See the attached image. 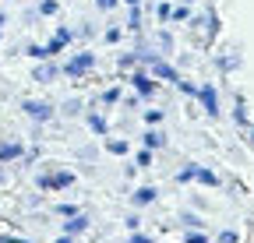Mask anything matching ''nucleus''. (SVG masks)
<instances>
[{
    "label": "nucleus",
    "instance_id": "obj_1",
    "mask_svg": "<svg viewBox=\"0 0 254 243\" xmlns=\"http://www.w3.org/2000/svg\"><path fill=\"white\" fill-rule=\"evenodd\" d=\"M36 187L39 191H67V187H74V173L71 169H46L36 176Z\"/></svg>",
    "mask_w": 254,
    "mask_h": 243
},
{
    "label": "nucleus",
    "instance_id": "obj_2",
    "mask_svg": "<svg viewBox=\"0 0 254 243\" xmlns=\"http://www.w3.org/2000/svg\"><path fill=\"white\" fill-rule=\"evenodd\" d=\"M92 67H95V53H88V49H85V53H74L67 64L60 67V74H67V78H85Z\"/></svg>",
    "mask_w": 254,
    "mask_h": 243
},
{
    "label": "nucleus",
    "instance_id": "obj_3",
    "mask_svg": "<svg viewBox=\"0 0 254 243\" xmlns=\"http://www.w3.org/2000/svg\"><path fill=\"white\" fill-rule=\"evenodd\" d=\"M127 81H131V85H134V92L141 96V102H145V99H152V96L159 92V81H155V78H152V74H148L145 67H138V71H131V78H127Z\"/></svg>",
    "mask_w": 254,
    "mask_h": 243
},
{
    "label": "nucleus",
    "instance_id": "obj_4",
    "mask_svg": "<svg viewBox=\"0 0 254 243\" xmlns=\"http://www.w3.org/2000/svg\"><path fill=\"white\" fill-rule=\"evenodd\" d=\"M21 109H25L28 120H36V124H46V120H53V113H57L50 102H39V99H25Z\"/></svg>",
    "mask_w": 254,
    "mask_h": 243
},
{
    "label": "nucleus",
    "instance_id": "obj_5",
    "mask_svg": "<svg viewBox=\"0 0 254 243\" xmlns=\"http://www.w3.org/2000/svg\"><path fill=\"white\" fill-rule=\"evenodd\" d=\"M194 99L201 102V109H205V113H208L212 120L219 116V92H215V88H212V85H201V88H198V96H194Z\"/></svg>",
    "mask_w": 254,
    "mask_h": 243
},
{
    "label": "nucleus",
    "instance_id": "obj_6",
    "mask_svg": "<svg viewBox=\"0 0 254 243\" xmlns=\"http://www.w3.org/2000/svg\"><path fill=\"white\" fill-rule=\"evenodd\" d=\"M57 74H60V67H57V64H50V60H39V67H36V74H32V81H39V85H50Z\"/></svg>",
    "mask_w": 254,
    "mask_h": 243
},
{
    "label": "nucleus",
    "instance_id": "obj_7",
    "mask_svg": "<svg viewBox=\"0 0 254 243\" xmlns=\"http://www.w3.org/2000/svg\"><path fill=\"white\" fill-rule=\"evenodd\" d=\"M155 197H159V191L148 184V187H138L134 194H131V201H134V208H148V204H155Z\"/></svg>",
    "mask_w": 254,
    "mask_h": 243
},
{
    "label": "nucleus",
    "instance_id": "obj_8",
    "mask_svg": "<svg viewBox=\"0 0 254 243\" xmlns=\"http://www.w3.org/2000/svg\"><path fill=\"white\" fill-rule=\"evenodd\" d=\"M25 155V148L18 145V141H0V162H14V159H21Z\"/></svg>",
    "mask_w": 254,
    "mask_h": 243
},
{
    "label": "nucleus",
    "instance_id": "obj_9",
    "mask_svg": "<svg viewBox=\"0 0 254 243\" xmlns=\"http://www.w3.org/2000/svg\"><path fill=\"white\" fill-rule=\"evenodd\" d=\"M141 145H145L148 151H159V148H166V134L155 131V127H148V131L141 134Z\"/></svg>",
    "mask_w": 254,
    "mask_h": 243
},
{
    "label": "nucleus",
    "instance_id": "obj_10",
    "mask_svg": "<svg viewBox=\"0 0 254 243\" xmlns=\"http://www.w3.org/2000/svg\"><path fill=\"white\" fill-rule=\"evenodd\" d=\"M88 229V215H81V211H78V215H71L67 222H64V236H81Z\"/></svg>",
    "mask_w": 254,
    "mask_h": 243
},
{
    "label": "nucleus",
    "instance_id": "obj_11",
    "mask_svg": "<svg viewBox=\"0 0 254 243\" xmlns=\"http://www.w3.org/2000/svg\"><path fill=\"white\" fill-rule=\"evenodd\" d=\"M88 127L99 134V138H106V134H110V120H106L99 109H92V113H88Z\"/></svg>",
    "mask_w": 254,
    "mask_h": 243
},
{
    "label": "nucleus",
    "instance_id": "obj_12",
    "mask_svg": "<svg viewBox=\"0 0 254 243\" xmlns=\"http://www.w3.org/2000/svg\"><path fill=\"white\" fill-rule=\"evenodd\" d=\"M215 64H219V71H222V74H233V71L240 67V56H237V49H230V53H222Z\"/></svg>",
    "mask_w": 254,
    "mask_h": 243
},
{
    "label": "nucleus",
    "instance_id": "obj_13",
    "mask_svg": "<svg viewBox=\"0 0 254 243\" xmlns=\"http://www.w3.org/2000/svg\"><path fill=\"white\" fill-rule=\"evenodd\" d=\"M194 180H198V184H205V187H215V184H219V176H215L208 166H194Z\"/></svg>",
    "mask_w": 254,
    "mask_h": 243
},
{
    "label": "nucleus",
    "instance_id": "obj_14",
    "mask_svg": "<svg viewBox=\"0 0 254 243\" xmlns=\"http://www.w3.org/2000/svg\"><path fill=\"white\" fill-rule=\"evenodd\" d=\"M170 21H173V25H187V21H190V4H177V7L170 11Z\"/></svg>",
    "mask_w": 254,
    "mask_h": 243
},
{
    "label": "nucleus",
    "instance_id": "obj_15",
    "mask_svg": "<svg viewBox=\"0 0 254 243\" xmlns=\"http://www.w3.org/2000/svg\"><path fill=\"white\" fill-rule=\"evenodd\" d=\"M201 25H205V39H208V43H215V36H219V18H215V14L208 11Z\"/></svg>",
    "mask_w": 254,
    "mask_h": 243
},
{
    "label": "nucleus",
    "instance_id": "obj_16",
    "mask_svg": "<svg viewBox=\"0 0 254 243\" xmlns=\"http://www.w3.org/2000/svg\"><path fill=\"white\" fill-rule=\"evenodd\" d=\"M117 67H120L124 74L134 71V67H138V56H134V53H120V56H117Z\"/></svg>",
    "mask_w": 254,
    "mask_h": 243
},
{
    "label": "nucleus",
    "instance_id": "obj_17",
    "mask_svg": "<svg viewBox=\"0 0 254 243\" xmlns=\"http://www.w3.org/2000/svg\"><path fill=\"white\" fill-rule=\"evenodd\" d=\"M180 226H184V229H201L205 222L194 215V211H180Z\"/></svg>",
    "mask_w": 254,
    "mask_h": 243
},
{
    "label": "nucleus",
    "instance_id": "obj_18",
    "mask_svg": "<svg viewBox=\"0 0 254 243\" xmlns=\"http://www.w3.org/2000/svg\"><path fill=\"white\" fill-rule=\"evenodd\" d=\"M106 151H110V155H127V138L120 141V138H110L106 141Z\"/></svg>",
    "mask_w": 254,
    "mask_h": 243
},
{
    "label": "nucleus",
    "instance_id": "obj_19",
    "mask_svg": "<svg viewBox=\"0 0 254 243\" xmlns=\"http://www.w3.org/2000/svg\"><path fill=\"white\" fill-rule=\"evenodd\" d=\"M233 124L247 131V109H244V99L240 96H237V109H233Z\"/></svg>",
    "mask_w": 254,
    "mask_h": 243
},
{
    "label": "nucleus",
    "instance_id": "obj_20",
    "mask_svg": "<svg viewBox=\"0 0 254 243\" xmlns=\"http://www.w3.org/2000/svg\"><path fill=\"white\" fill-rule=\"evenodd\" d=\"M64 49H67V43H64L60 36H53V39L46 43V56H57V53H64Z\"/></svg>",
    "mask_w": 254,
    "mask_h": 243
},
{
    "label": "nucleus",
    "instance_id": "obj_21",
    "mask_svg": "<svg viewBox=\"0 0 254 243\" xmlns=\"http://www.w3.org/2000/svg\"><path fill=\"white\" fill-rule=\"evenodd\" d=\"M127 28H131V32H141V7H131V14H127Z\"/></svg>",
    "mask_w": 254,
    "mask_h": 243
},
{
    "label": "nucleus",
    "instance_id": "obj_22",
    "mask_svg": "<svg viewBox=\"0 0 254 243\" xmlns=\"http://www.w3.org/2000/svg\"><path fill=\"white\" fill-rule=\"evenodd\" d=\"M141 116H145V124H148V127H159V124H163V109H145Z\"/></svg>",
    "mask_w": 254,
    "mask_h": 243
},
{
    "label": "nucleus",
    "instance_id": "obj_23",
    "mask_svg": "<svg viewBox=\"0 0 254 243\" xmlns=\"http://www.w3.org/2000/svg\"><path fill=\"white\" fill-rule=\"evenodd\" d=\"M25 53H28L32 60H50V56H46V46H36V43H28V46H25Z\"/></svg>",
    "mask_w": 254,
    "mask_h": 243
},
{
    "label": "nucleus",
    "instance_id": "obj_24",
    "mask_svg": "<svg viewBox=\"0 0 254 243\" xmlns=\"http://www.w3.org/2000/svg\"><path fill=\"white\" fill-rule=\"evenodd\" d=\"M57 11H60L57 0H39V14H43V18H50V14H57Z\"/></svg>",
    "mask_w": 254,
    "mask_h": 243
},
{
    "label": "nucleus",
    "instance_id": "obj_25",
    "mask_svg": "<svg viewBox=\"0 0 254 243\" xmlns=\"http://www.w3.org/2000/svg\"><path fill=\"white\" fill-rule=\"evenodd\" d=\"M57 215H60V219H71V215H78V204H71V201L57 204Z\"/></svg>",
    "mask_w": 254,
    "mask_h": 243
},
{
    "label": "nucleus",
    "instance_id": "obj_26",
    "mask_svg": "<svg viewBox=\"0 0 254 243\" xmlns=\"http://www.w3.org/2000/svg\"><path fill=\"white\" fill-rule=\"evenodd\" d=\"M134 166H138V169H152V151H148V148H141V151H138Z\"/></svg>",
    "mask_w": 254,
    "mask_h": 243
},
{
    "label": "nucleus",
    "instance_id": "obj_27",
    "mask_svg": "<svg viewBox=\"0 0 254 243\" xmlns=\"http://www.w3.org/2000/svg\"><path fill=\"white\" fill-rule=\"evenodd\" d=\"M184 243H208V236H205L201 229H187V233H184Z\"/></svg>",
    "mask_w": 254,
    "mask_h": 243
},
{
    "label": "nucleus",
    "instance_id": "obj_28",
    "mask_svg": "<svg viewBox=\"0 0 254 243\" xmlns=\"http://www.w3.org/2000/svg\"><path fill=\"white\" fill-rule=\"evenodd\" d=\"M120 36H124V32H120V25H110V28H106V36H103V39H106L110 46H117V43H120Z\"/></svg>",
    "mask_w": 254,
    "mask_h": 243
},
{
    "label": "nucleus",
    "instance_id": "obj_29",
    "mask_svg": "<svg viewBox=\"0 0 254 243\" xmlns=\"http://www.w3.org/2000/svg\"><path fill=\"white\" fill-rule=\"evenodd\" d=\"M99 99H103L106 106H117V102H120V88H106V92H103Z\"/></svg>",
    "mask_w": 254,
    "mask_h": 243
},
{
    "label": "nucleus",
    "instance_id": "obj_30",
    "mask_svg": "<svg viewBox=\"0 0 254 243\" xmlns=\"http://www.w3.org/2000/svg\"><path fill=\"white\" fill-rule=\"evenodd\" d=\"M173 85L180 88V92H184V96H198V85H190V81H184V78H177Z\"/></svg>",
    "mask_w": 254,
    "mask_h": 243
},
{
    "label": "nucleus",
    "instance_id": "obj_31",
    "mask_svg": "<svg viewBox=\"0 0 254 243\" xmlns=\"http://www.w3.org/2000/svg\"><path fill=\"white\" fill-rule=\"evenodd\" d=\"M155 46L163 49V53H170V49H173V39H170L166 32H159V36H155Z\"/></svg>",
    "mask_w": 254,
    "mask_h": 243
},
{
    "label": "nucleus",
    "instance_id": "obj_32",
    "mask_svg": "<svg viewBox=\"0 0 254 243\" xmlns=\"http://www.w3.org/2000/svg\"><path fill=\"white\" fill-rule=\"evenodd\" d=\"M190 180H194V166H184L177 173V184H190Z\"/></svg>",
    "mask_w": 254,
    "mask_h": 243
},
{
    "label": "nucleus",
    "instance_id": "obj_33",
    "mask_svg": "<svg viewBox=\"0 0 254 243\" xmlns=\"http://www.w3.org/2000/svg\"><path fill=\"white\" fill-rule=\"evenodd\" d=\"M64 113H67V116H78V113H81V102H78V99H67V102H64Z\"/></svg>",
    "mask_w": 254,
    "mask_h": 243
},
{
    "label": "nucleus",
    "instance_id": "obj_34",
    "mask_svg": "<svg viewBox=\"0 0 254 243\" xmlns=\"http://www.w3.org/2000/svg\"><path fill=\"white\" fill-rule=\"evenodd\" d=\"M124 243H152V236H145L141 229H134L131 236H127V240H124Z\"/></svg>",
    "mask_w": 254,
    "mask_h": 243
},
{
    "label": "nucleus",
    "instance_id": "obj_35",
    "mask_svg": "<svg viewBox=\"0 0 254 243\" xmlns=\"http://www.w3.org/2000/svg\"><path fill=\"white\" fill-rule=\"evenodd\" d=\"M53 36H60L64 43H71V39H74V32H71V28H67V25H57V32H53Z\"/></svg>",
    "mask_w": 254,
    "mask_h": 243
},
{
    "label": "nucleus",
    "instance_id": "obj_36",
    "mask_svg": "<svg viewBox=\"0 0 254 243\" xmlns=\"http://www.w3.org/2000/svg\"><path fill=\"white\" fill-rule=\"evenodd\" d=\"M170 11H173L170 4H159V7H155V14H159V21H170Z\"/></svg>",
    "mask_w": 254,
    "mask_h": 243
},
{
    "label": "nucleus",
    "instance_id": "obj_37",
    "mask_svg": "<svg viewBox=\"0 0 254 243\" xmlns=\"http://www.w3.org/2000/svg\"><path fill=\"white\" fill-rule=\"evenodd\" d=\"M124 226L134 233V229H141V219H138V215H127V219H124Z\"/></svg>",
    "mask_w": 254,
    "mask_h": 243
},
{
    "label": "nucleus",
    "instance_id": "obj_38",
    "mask_svg": "<svg viewBox=\"0 0 254 243\" xmlns=\"http://www.w3.org/2000/svg\"><path fill=\"white\" fill-rule=\"evenodd\" d=\"M219 243H237V233H233V229H222V233H219Z\"/></svg>",
    "mask_w": 254,
    "mask_h": 243
},
{
    "label": "nucleus",
    "instance_id": "obj_39",
    "mask_svg": "<svg viewBox=\"0 0 254 243\" xmlns=\"http://www.w3.org/2000/svg\"><path fill=\"white\" fill-rule=\"evenodd\" d=\"M120 4V0H95V7H99V11H113Z\"/></svg>",
    "mask_w": 254,
    "mask_h": 243
},
{
    "label": "nucleus",
    "instance_id": "obj_40",
    "mask_svg": "<svg viewBox=\"0 0 254 243\" xmlns=\"http://www.w3.org/2000/svg\"><path fill=\"white\" fill-rule=\"evenodd\" d=\"M138 106H141V96H131V99L124 102V109H138Z\"/></svg>",
    "mask_w": 254,
    "mask_h": 243
},
{
    "label": "nucleus",
    "instance_id": "obj_41",
    "mask_svg": "<svg viewBox=\"0 0 254 243\" xmlns=\"http://www.w3.org/2000/svg\"><path fill=\"white\" fill-rule=\"evenodd\" d=\"M57 243H74V236H57Z\"/></svg>",
    "mask_w": 254,
    "mask_h": 243
},
{
    "label": "nucleus",
    "instance_id": "obj_42",
    "mask_svg": "<svg viewBox=\"0 0 254 243\" xmlns=\"http://www.w3.org/2000/svg\"><path fill=\"white\" fill-rule=\"evenodd\" d=\"M4 25H7V14H4V11H0V32H4Z\"/></svg>",
    "mask_w": 254,
    "mask_h": 243
},
{
    "label": "nucleus",
    "instance_id": "obj_43",
    "mask_svg": "<svg viewBox=\"0 0 254 243\" xmlns=\"http://www.w3.org/2000/svg\"><path fill=\"white\" fill-rule=\"evenodd\" d=\"M124 4H127V7H141V0H124Z\"/></svg>",
    "mask_w": 254,
    "mask_h": 243
},
{
    "label": "nucleus",
    "instance_id": "obj_44",
    "mask_svg": "<svg viewBox=\"0 0 254 243\" xmlns=\"http://www.w3.org/2000/svg\"><path fill=\"white\" fill-rule=\"evenodd\" d=\"M247 138H251V145H254V124H247Z\"/></svg>",
    "mask_w": 254,
    "mask_h": 243
},
{
    "label": "nucleus",
    "instance_id": "obj_45",
    "mask_svg": "<svg viewBox=\"0 0 254 243\" xmlns=\"http://www.w3.org/2000/svg\"><path fill=\"white\" fill-rule=\"evenodd\" d=\"M4 180H7V173H4V162H0V184H4Z\"/></svg>",
    "mask_w": 254,
    "mask_h": 243
}]
</instances>
